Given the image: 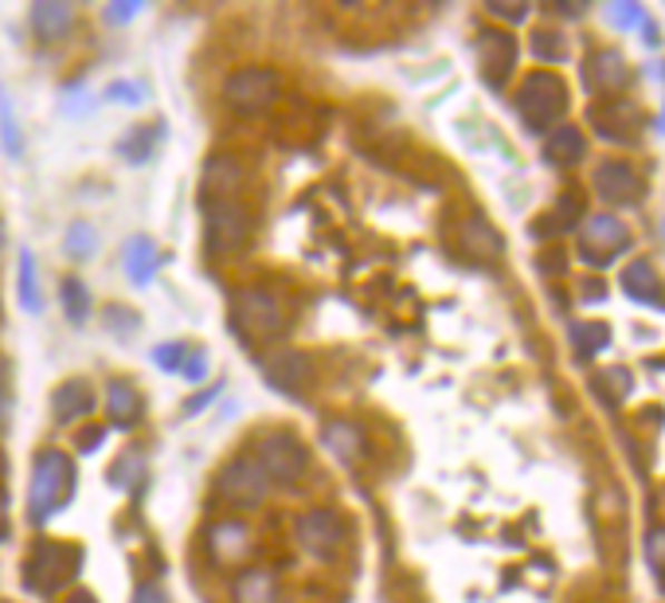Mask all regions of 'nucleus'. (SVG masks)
<instances>
[{
  "label": "nucleus",
  "mask_w": 665,
  "mask_h": 603,
  "mask_svg": "<svg viewBox=\"0 0 665 603\" xmlns=\"http://www.w3.org/2000/svg\"><path fill=\"white\" fill-rule=\"evenodd\" d=\"M568 106H571L568 82L556 71L525 75L521 90H517V114H521V121L532 134H552L556 126H564Z\"/></svg>",
  "instance_id": "f257e3e1"
},
{
  "label": "nucleus",
  "mask_w": 665,
  "mask_h": 603,
  "mask_svg": "<svg viewBox=\"0 0 665 603\" xmlns=\"http://www.w3.org/2000/svg\"><path fill=\"white\" fill-rule=\"evenodd\" d=\"M75 490V463L63 450H40L32 463V486H28V517L36 525L51 522L67 506Z\"/></svg>",
  "instance_id": "f03ea898"
},
{
  "label": "nucleus",
  "mask_w": 665,
  "mask_h": 603,
  "mask_svg": "<svg viewBox=\"0 0 665 603\" xmlns=\"http://www.w3.org/2000/svg\"><path fill=\"white\" fill-rule=\"evenodd\" d=\"M232 322L247 341H278L286 330V310L263 286H247L232 298Z\"/></svg>",
  "instance_id": "7ed1b4c3"
},
{
  "label": "nucleus",
  "mask_w": 665,
  "mask_h": 603,
  "mask_svg": "<svg viewBox=\"0 0 665 603\" xmlns=\"http://www.w3.org/2000/svg\"><path fill=\"white\" fill-rule=\"evenodd\" d=\"M79 548H67L59 541H40V545L28 553V568H25V584L40 595H56L59 587H67L79 576Z\"/></svg>",
  "instance_id": "20e7f679"
},
{
  "label": "nucleus",
  "mask_w": 665,
  "mask_h": 603,
  "mask_svg": "<svg viewBox=\"0 0 665 603\" xmlns=\"http://www.w3.org/2000/svg\"><path fill=\"white\" fill-rule=\"evenodd\" d=\"M630 247H634V232L626 227V220L615 216V212L587 216L584 227H579V259H584L587 266H610Z\"/></svg>",
  "instance_id": "39448f33"
},
{
  "label": "nucleus",
  "mask_w": 665,
  "mask_h": 603,
  "mask_svg": "<svg viewBox=\"0 0 665 603\" xmlns=\"http://www.w3.org/2000/svg\"><path fill=\"white\" fill-rule=\"evenodd\" d=\"M255 463L263 467L266 483H278V486H297L305 475H310V450L297 435L286 431H274L258 442L255 450Z\"/></svg>",
  "instance_id": "423d86ee"
},
{
  "label": "nucleus",
  "mask_w": 665,
  "mask_h": 603,
  "mask_svg": "<svg viewBox=\"0 0 665 603\" xmlns=\"http://www.w3.org/2000/svg\"><path fill=\"white\" fill-rule=\"evenodd\" d=\"M282 98V79L271 67H243L224 82V103L235 114H266Z\"/></svg>",
  "instance_id": "0eeeda50"
},
{
  "label": "nucleus",
  "mask_w": 665,
  "mask_h": 603,
  "mask_svg": "<svg viewBox=\"0 0 665 603\" xmlns=\"http://www.w3.org/2000/svg\"><path fill=\"white\" fill-rule=\"evenodd\" d=\"M345 522H341L338 509H310V514L297 517L294 537L313 561H333V556L345 548Z\"/></svg>",
  "instance_id": "6e6552de"
},
{
  "label": "nucleus",
  "mask_w": 665,
  "mask_h": 603,
  "mask_svg": "<svg viewBox=\"0 0 665 603\" xmlns=\"http://www.w3.org/2000/svg\"><path fill=\"white\" fill-rule=\"evenodd\" d=\"M591 188L599 193V201L607 204V208H634V204H642V196H646L642 173L634 169L630 162H623V157L603 162L591 177Z\"/></svg>",
  "instance_id": "1a4fd4ad"
},
{
  "label": "nucleus",
  "mask_w": 665,
  "mask_h": 603,
  "mask_svg": "<svg viewBox=\"0 0 665 603\" xmlns=\"http://www.w3.org/2000/svg\"><path fill=\"white\" fill-rule=\"evenodd\" d=\"M216 490L232 502L235 509H255L266 498L271 483H266L263 467L255 463V455H239L224 467V475L216 478Z\"/></svg>",
  "instance_id": "9d476101"
},
{
  "label": "nucleus",
  "mask_w": 665,
  "mask_h": 603,
  "mask_svg": "<svg viewBox=\"0 0 665 603\" xmlns=\"http://www.w3.org/2000/svg\"><path fill=\"white\" fill-rule=\"evenodd\" d=\"M251 240V212L239 201H212L208 204V247L216 255L247 247Z\"/></svg>",
  "instance_id": "9b49d317"
},
{
  "label": "nucleus",
  "mask_w": 665,
  "mask_h": 603,
  "mask_svg": "<svg viewBox=\"0 0 665 603\" xmlns=\"http://www.w3.org/2000/svg\"><path fill=\"white\" fill-rule=\"evenodd\" d=\"M591 126L599 129L603 142L615 145H634L642 137V114L630 98H603V103L591 106Z\"/></svg>",
  "instance_id": "f8f14e48"
},
{
  "label": "nucleus",
  "mask_w": 665,
  "mask_h": 603,
  "mask_svg": "<svg viewBox=\"0 0 665 603\" xmlns=\"http://www.w3.org/2000/svg\"><path fill=\"white\" fill-rule=\"evenodd\" d=\"M584 82H587V90H595V95L618 98L626 87H630V64L623 59V51L599 48V51H591V59L584 64Z\"/></svg>",
  "instance_id": "ddd939ff"
},
{
  "label": "nucleus",
  "mask_w": 665,
  "mask_h": 603,
  "mask_svg": "<svg viewBox=\"0 0 665 603\" xmlns=\"http://www.w3.org/2000/svg\"><path fill=\"white\" fill-rule=\"evenodd\" d=\"M478 59H481V79H486L489 87H506V79L514 75V64H517L514 32H501V28H489V32H481Z\"/></svg>",
  "instance_id": "4468645a"
},
{
  "label": "nucleus",
  "mask_w": 665,
  "mask_h": 603,
  "mask_svg": "<svg viewBox=\"0 0 665 603\" xmlns=\"http://www.w3.org/2000/svg\"><path fill=\"white\" fill-rule=\"evenodd\" d=\"M263 372H266V380H271L274 388H282V392L297 396L305 385H310L313 364H310V357H305L302 349L278 346L274 353L263 357Z\"/></svg>",
  "instance_id": "2eb2a0df"
},
{
  "label": "nucleus",
  "mask_w": 665,
  "mask_h": 603,
  "mask_svg": "<svg viewBox=\"0 0 665 603\" xmlns=\"http://www.w3.org/2000/svg\"><path fill=\"white\" fill-rule=\"evenodd\" d=\"M243 181H247V173H243V165L235 162L232 154H216L208 157V165H204V201H235V193L243 188Z\"/></svg>",
  "instance_id": "dca6fc26"
},
{
  "label": "nucleus",
  "mask_w": 665,
  "mask_h": 603,
  "mask_svg": "<svg viewBox=\"0 0 665 603\" xmlns=\"http://www.w3.org/2000/svg\"><path fill=\"white\" fill-rule=\"evenodd\" d=\"M208 553H212V561H219V564H239L243 556L251 553L247 522H239V517H227V522L212 525V529H208Z\"/></svg>",
  "instance_id": "f3484780"
},
{
  "label": "nucleus",
  "mask_w": 665,
  "mask_h": 603,
  "mask_svg": "<svg viewBox=\"0 0 665 603\" xmlns=\"http://www.w3.org/2000/svg\"><path fill=\"white\" fill-rule=\"evenodd\" d=\"M618 282H623L626 298H634V302H642V307H665V282H662V274L654 271V263H646V259L626 263L623 274H618Z\"/></svg>",
  "instance_id": "a211bd4d"
},
{
  "label": "nucleus",
  "mask_w": 665,
  "mask_h": 603,
  "mask_svg": "<svg viewBox=\"0 0 665 603\" xmlns=\"http://www.w3.org/2000/svg\"><path fill=\"white\" fill-rule=\"evenodd\" d=\"M28 25H32V36L40 43H56L71 32L75 9L71 4H63V0H36L32 12H28Z\"/></svg>",
  "instance_id": "6ab92c4d"
},
{
  "label": "nucleus",
  "mask_w": 665,
  "mask_h": 603,
  "mask_svg": "<svg viewBox=\"0 0 665 603\" xmlns=\"http://www.w3.org/2000/svg\"><path fill=\"white\" fill-rule=\"evenodd\" d=\"M545 157L552 165H560V169H571V165H579L587 157V137L579 126H556L552 134L545 137Z\"/></svg>",
  "instance_id": "aec40b11"
},
{
  "label": "nucleus",
  "mask_w": 665,
  "mask_h": 603,
  "mask_svg": "<svg viewBox=\"0 0 665 603\" xmlns=\"http://www.w3.org/2000/svg\"><path fill=\"white\" fill-rule=\"evenodd\" d=\"M106 416L121 431L141 424V396H137V388L126 385V380H110L106 385Z\"/></svg>",
  "instance_id": "412c9836"
},
{
  "label": "nucleus",
  "mask_w": 665,
  "mask_h": 603,
  "mask_svg": "<svg viewBox=\"0 0 665 603\" xmlns=\"http://www.w3.org/2000/svg\"><path fill=\"white\" fill-rule=\"evenodd\" d=\"M235 603H278V576L271 568H243L232 584Z\"/></svg>",
  "instance_id": "4be33fe9"
},
{
  "label": "nucleus",
  "mask_w": 665,
  "mask_h": 603,
  "mask_svg": "<svg viewBox=\"0 0 665 603\" xmlns=\"http://www.w3.org/2000/svg\"><path fill=\"white\" fill-rule=\"evenodd\" d=\"M51 408H56V419H63V424L90 416V411H95V388H90L87 380H67V385H59L56 396H51Z\"/></svg>",
  "instance_id": "5701e85b"
},
{
  "label": "nucleus",
  "mask_w": 665,
  "mask_h": 603,
  "mask_svg": "<svg viewBox=\"0 0 665 603\" xmlns=\"http://www.w3.org/2000/svg\"><path fill=\"white\" fill-rule=\"evenodd\" d=\"M121 263H126V274L137 282V286H149L153 274H157V266H160L157 243H153L149 235H134V240L126 243V255H121Z\"/></svg>",
  "instance_id": "b1692460"
},
{
  "label": "nucleus",
  "mask_w": 665,
  "mask_h": 603,
  "mask_svg": "<svg viewBox=\"0 0 665 603\" xmlns=\"http://www.w3.org/2000/svg\"><path fill=\"white\" fill-rule=\"evenodd\" d=\"M160 142H165V121H149V126H137V129H129V134L121 137L118 154H121V162L145 165Z\"/></svg>",
  "instance_id": "393cba45"
},
{
  "label": "nucleus",
  "mask_w": 665,
  "mask_h": 603,
  "mask_svg": "<svg viewBox=\"0 0 665 603\" xmlns=\"http://www.w3.org/2000/svg\"><path fill=\"white\" fill-rule=\"evenodd\" d=\"M321 439H325V447L338 455L341 463H356L364 455V431L356 424H349V419H338V424H325V431H321Z\"/></svg>",
  "instance_id": "a878e982"
},
{
  "label": "nucleus",
  "mask_w": 665,
  "mask_h": 603,
  "mask_svg": "<svg viewBox=\"0 0 665 603\" xmlns=\"http://www.w3.org/2000/svg\"><path fill=\"white\" fill-rule=\"evenodd\" d=\"M59 302H63V314L71 318V325H87L90 318V290L82 279H63L59 286Z\"/></svg>",
  "instance_id": "bb28decb"
},
{
  "label": "nucleus",
  "mask_w": 665,
  "mask_h": 603,
  "mask_svg": "<svg viewBox=\"0 0 665 603\" xmlns=\"http://www.w3.org/2000/svg\"><path fill=\"white\" fill-rule=\"evenodd\" d=\"M20 307H25V314H40L43 310V298H40V279H36V259L32 251H20Z\"/></svg>",
  "instance_id": "cd10ccee"
},
{
  "label": "nucleus",
  "mask_w": 665,
  "mask_h": 603,
  "mask_svg": "<svg viewBox=\"0 0 665 603\" xmlns=\"http://www.w3.org/2000/svg\"><path fill=\"white\" fill-rule=\"evenodd\" d=\"M462 243L470 251H478V255H486V259H493V255H501V240H497V232L486 224V220H466V227H462Z\"/></svg>",
  "instance_id": "c85d7f7f"
},
{
  "label": "nucleus",
  "mask_w": 665,
  "mask_h": 603,
  "mask_svg": "<svg viewBox=\"0 0 665 603\" xmlns=\"http://www.w3.org/2000/svg\"><path fill=\"white\" fill-rule=\"evenodd\" d=\"M532 56L540 64H564L568 59V36L556 32V28H537L532 32Z\"/></svg>",
  "instance_id": "c756f323"
},
{
  "label": "nucleus",
  "mask_w": 665,
  "mask_h": 603,
  "mask_svg": "<svg viewBox=\"0 0 665 603\" xmlns=\"http://www.w3.org/2000/svg\"><path fill=\"white\" fill-rule=\"evenodd\" d=\"M571 341H576L579 357H595L610 346V325L607 322H579L571 330Z\"/></svg>",
  "instance_id": "7c9ffc66"
},
{
  "label": "nucleus",
  "mask_w": 665,
  "mask_h": 603,
  "mask_svg": "<svg viewBox=\"0 0 665 603\" xmlns=\"http://www.w3.org/2000/svg\"><path fill=\"white\" fill-rule=\"evenodd\" d=\"M63 247H67V255L71 259H90L98 251V232L87 224V220H75L71 227H67V240H63Z\"/></svg>",
  "instance_id": "2f4dec72"
},
{
  "label": "nucleus",
  "mask_w": 665,
  "mask_h": 603,
  "mask_svg": "<svg viewBox=\"0 0 665 603\" xmlns=\"http://www.w3.org/2000/svg\"><path fill=\"white\" fill-rule=\"evenodd\" d=\"M102 98L106 103H114V106H141L145 98H149V87H145L141 79H118V82H110V87L102 90Z\"/></svg>",
  "instance_id": "473e14b6"
},
{
  "label": "nucleus",
  "mask_w": 665,
  "mask_h": 603,
  "mask_svg": "<svg viewBox=\"0 0 665 603\" xmlns=\"http://www.w3.org/2000/svg\"><path fill=\"white\" fill-rule=\"evenodd\" d=\"M0 142L9 149V157H25V137H20V126L12 118V103L0 95Z\"/></svg>",
  "instance_id": "72a5a7b5"
},
{
  "label": "nucleus",
  "mask_w": 665,
  "mask_h": 603,
  "mask_svg": "<svg viewBox=\"0 0 665 603\" xmlns=\"http://www.w3.org/2000/svg\"><path fill=\"white\" fill-rule=\"evenodd\" d=\"M185 357H188V346H185V341H165V346L153 349V364H160L165 372H180Z\"/></svg>",
  "instance_id": "f704fd0d"
},
{
  "label": "nucleus",
  "mask_w": 665,
  "mask_h": 603,
  "mask_svg": "<svg viewBox=\"0 0 665 603\" xmlns=\"http://www.w3.org/2000/svg\"><path fill=\"white\" fill-rule=\"evenodd\" d=\"M646 561L657 576H665V525H657V529L646 533Z\"/></svg>",
  "instance_id": "c9c22d12"
},
{
  "label": "nucleus",
  "mask_w": 665,
  "mask_h": 603,
  "mask_svg": "<svg viewBox=\"0 0 665 603\" xmlns=\"http://www.w3.org/2000/svg\"><path fill=\"white\" fill-rule=\"evenodd\" d=\"M610 25L615 28H634V25H646V12L638 9V4H610L607 9Z\"/></svg>",
  "instance_id": "e433bc0d"
},
{
  "label": "nucleus",
  "mask_w": 665,
  "mask_h": 603,
  "mask_svg": "<svg viewBox=\"0 0 665 603\" xmlns=\"http://www.w3.org/2000/svg\"><path fill=\"white\" fill-rule=\"evenodd\" d=\"M556 220H560V227H576L579 220H584V196H564L560 208H556Z\"/></svg>",
  "instance_id": "4c0bfd02"
},
{
  "label": "nucleus",
  "mask_w": 665,
  "mask_h": 603,
  "mask_svg": "<svg viewBox=\"0 0 665 603\" xmlns=\"http://www.w3.org/2000/svg\"><path fill=\"white\" fill-rule=\"evenodd\" d=\"M180 372H185L188 385H201L204 377H208V353L204 349H196V353L185 357V364H180Z\"/></svg>",
  "instance_id": "58836bf2"
},
{
  "label": "nucleus",
  "mask_w": 665,
  "mask_h": 603,
  "mask_svg": "<svg viewBox=\"0 0 665 603\" xmlns=\"http://www.w3.org/2000/svg\"><path fill=\"white\" fill-rule=\"evenodd\" d=\"M486 12H489V17L514 20V25H521V20L529 17V9H525V4H521V9H506V4H486Z\"/></svg>",
  "instance_id": "ea45409f"
},
{
  "label": "nucleus",
  "mask_w": 665,
  "mask_h": 603,
  "mask_svg": "<svg viewBox=\"0 0 665 603\" xmlns=\"http://www.w3.org/2000/svg\"><path fill=\"white\" fill-rule=\"evenodd\" d=\"M134 603H169V600H165L160 584H141V587L134 592Z\"/></svg>",
  "instance_id": "a19ab883"
},
{
  "label": "nucleus",
  "mask_w": 665,
  "mask_h": 603,
  "mask_svg": "<svg viewBox=\"0 0 665 603\" xmlns=\"http://www.w3.org/2000/svg\"><path fill=\"white\" fill-rule=\"evenodd\" d=\"M106 322H110L114 330H137V318H129V310H118V307H110Z\"/></svg>",
  "instance_id": "79ce46f5"
},
{
  "label": "nucleus",
  "mask_w": 665,
  "mask_h": 603,
  "mask_svg": "<svg viewBox=\"0 0 665 603\" xmlns=\"http://www.w3.org/2000/svg\"><path fill=\"white\" fill-rule=\"evenodd\" d=\"M607 385H610V388L618 385V396H630V388H634V385H630V372H626V369H610V372H607Z\"/></svg>",
  "instance_id": "37998d69"
},
{
  "label": "nucleus",
  "mask_w": 665,
  "mask_h": 603,
  "mask_svg": "<svg viewBox=\"0 0 665 603\" xmlns=\"http://www.w3.org/2000/svg\"><path fill=\"white\" fill-rule=\"evenodd\" d=\"M102 439H106L102 427H87V431H82V442H79V447H82V450H95V447H102Z\"/></svg>",
  "instance_id": "c03bdc74"
},
{
  "label": "nucleus",
  "mask_w": 665,
  "mask_h": 603,
  "mask_svg": "<svg viewBox=\"0 0 665 603\" xmlns=\"http://www.w3.org/2000/svg\"><path fill=\"white\" fill-rule=\"evenodd\" d=\"M137 12H141V4H110V9H106V17H110V20H129V17H137Z\"/></svg>",
  "instance_id": "a18cd8bd"
},
{
  "label": "nucleus",
  "mask_w": 665,
  "mask_h": 603,
  "mask_svg": "<svg viewBox=\"0 0 665 603\" xmlns=\"http://www.w3.org/2000/svg\"><path fill=\"white\" fill-rule=\"evenodd\" d=\"M216 396H219V388H208V392H204V396H196V400H188V403H185V411H188V416H196V411H204V403H212V400H216Z\"/></svg>",
  "instance_id": "49530a36"
},
{
  "label": "nucleus",
  "mask_w": 665,
  "mask_h": 603,
  "mask_svg": "<svg viewBox=\"0 0 665 603\" xmlns=\"http://www.w3.org/2000/svg\"><path fill=\"white\" fill-rule=\"evenodd\" d=\"M9 537V490L0 486V541Z\"/></svg>",
  "instance_id": "de8ad7c7"
},
{
  "label": "nucleus",
  "mask_w": 665,
  "mask_h": 603,
  "mask_svg": "<svg viewBox=\"0 0 665 603\" xmlns=\"http://www.w3.org/2000/svg\"><path fill=\"white\" fill-rule=\"evenodd\" d=\"M9 419H12V400H9L4 392H0V427L9 424Z\"/></svg>",
  "instance_id": "09e8293b"
},
{
  "label": "nucleus",
  "mask_w": 665,
  "mask_h": 603,
  "mask_svg": "<svg viewBox=\"0 0 665 603\" xmlns=\"http://www.w3.org/2000/svg\"><path fill=\"white\" fill-rule=\"evenodd\" d=\"M67 603H98V600L90 592H71V595H67Z\"/></svg>",
  "instance_id": "8fccbe9b"
},
{
  "label": "nucleus",
  "mask_w": 665,
  "mask_h": 603,
  "mask_svg": "<svg viewBox=\"0 0 665 603\" xmlns=\"http://www.w3.org/2000/svg\"><path fill=\"white\" fill-rule=\"evenodd\" d=\"M603 294H607V290H603V286H587V290H584V298H587V302H599Z\"/></svg>",
  "instance_id": "3c124183"
},
{
  "label": "nucleus",
  "mask_w": 665,
  "mask_h": 603,
  "mask_svg": "<svg viewBox=\"0 0 665 603\" xmlns=\"http://www.w3.org/2000/svg\"><path fill=\"white\" fill-rule=\"evenodd\" d=\"M9 475V455H4V447H0V478Z\"/></svg>",
  "instance_id": "603ef678"
},
{
  "label": "nucleus",
  "mask_w": 665,
  "mask_h": 603,
  "mask_svg": "<svg viewBox=\"0 0 665 603\" xmlns=\"http://www.w3.org/2000/svg\"><path fill=\"white\" fill-rule=\"evenodd\" d=\"M4 372H9V361H4V357H0V377H4Z\"/></svg>",
  "instance_id": "864d4df0"
}]
</instances>
